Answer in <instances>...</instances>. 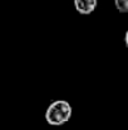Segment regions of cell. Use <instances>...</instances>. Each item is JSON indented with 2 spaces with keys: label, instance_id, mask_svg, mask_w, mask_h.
Listing matches in <instances>:
<instances>
[{
  "label": "cell",
  "instance_id": "4",
  "mask_svg": "<svg viewBox=\"0 0 128 130\" xmlns=\"http://www.w3.org/2000/svg\"><path fill=\"white\" fill-rule=\"evenodd\" d=\"M124 43H126V45H127V48H128V30L126 32V34H124Z\"/></svg>",
  "mask_w": 128,
  "mask_h": 130
},
{
  "label": "cell",
  "instance_id": "2",
  "mask_svg": "<svg viewBox=\"0 0 128 130\" xmlns=\"http://www.w3.org/2000/svg\"><path fill=\"white\" fill-rule=\"evenodd\" d=\"M97 4H98V0H74V8L82 15L92 14L95 10Z\"/></svg>",
  "mask_w": 128,
  "mask_h": 130
},
{
  "label": "cell",
  "instance_id": "3",
  "mask_svg": "<svg viewBox=\"0 0 128 130\" xmlns=\"http://www.w3.org/2000/svg\"><path fill=\"white\" fill-rule=\"evenodd\" d=\"M114 5L119 13H128V0H114Z\"/></svg>",
  "mask_w": 128,
  "mask_h": 130
},
{
  "label": "cell",
  "instance_id": "1",
  "mask_svg": "<svg viewBox=\"0 0 128 130\" xmlns=\"http://www.w3.org/2000/svg\"><path fill=\"white\" fill-rule=\"evenodd\" d=\"M72 105L65 100L53 101L45 111V121L52 126H60L72 118Z\"/></svg>",
  "mask_w": 128,
  "mask_h": 130
}]
</instances>
